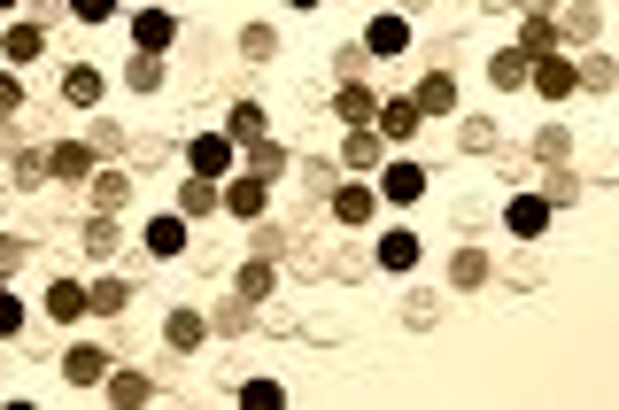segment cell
<instances>
[{
    "mask_svg": "<svg viewBox=\"0 0 619 410\" xmlns=\"http://www.w3.org/2000/svg\"><path fill=\"white\" fill-rule=\"evenodd\" d=\"M186 163H194V178H225L233 171V140L225 132H202V140L186 147Z\"/></svg>",
    "mask_w": 619,
    "mask_h": 410,
    "instance_id": "1",
    "label": "cell"
},
{
    "mask_svg": "<svg viewBox=\"0 0 619 410\" xmlns=\"http://www.w3.org/2000/svg\"><path fill=\"white\" fill-rule=\"evenodd\" d=\"M527 78H534V93H550V101H565V93L581 86V70H573L565 55H542V62L527 70Z\"/></svg>",
    "mask_w": 619,
    "mask_h": 410,
    "instance_id": "2",
    "label": "cell"
},
{
    "mask_svg": "<svg viewBox=\"0 0 619 410\" xmlns=\"http://www.w3.org/2000/svg\"><path fill=\"white\" fill-rule=\"evenodd\" d=\"M418 194H426V171H418V163H387L380 202H418Z\"/></svg>",
    "mask_w": 619,
    "mask_h": 410,
    "instance_id": "3",
    "label": "cell"
},
{
    "mask_svg": "<svg viewBox=\"0 0 619 410\" xmlns=\"http://www.w3.org/2000/svg\"><path fill=\"white\" fill-rule=\"evenodd\" d=\"M542 225H550V194H519V202H511V233L542 240Z\"/></svg>",
    "mask_w": 619,
    "mask_h": 410,
    "instance_id": "4",
    "label": "cell"
},
{
    "mask_svg": "<svg viewBox=\"0 0 619 410\" xmlns=\"http://www.w3.org/2000/svg\"><path fill=\"white\" fill-rule=\"evenodd\" d=\"M364 47H372V55H403V47H411V24H403V16H372Z\"/></svg>",
    "mask_w": 619,
    "mask_h": 410,
    "instance_id": "5",
    "label": "cell"
},
{
    "mask_svg": "<svg viewBox=\"0 0 619 410\" xmlns=\"http://www.w3.org/2000/svg\"><path fill=\"white\" fill-rule=\"evenodd\" d=\"M217 202L233 209V217H264V171H256V178H233V186H225Z\"/></svg>",
    "mask_w": 619,
    "mask_h": 410,
    "instance_id": "6",
    "label": "cell"
},
{
    "mask_svg": "<svg viewBox=\"0 0 619 410\" xmlns=\"http://www.w3.org/2000/svg\"><path fill=\"white\" fill-rule=\"evenodd\" d=\"M171 16H163V8H148V16H132V39H140V55H163V47H171Z\"/></svg>",
    "mask_w": 619,
    "mask_h": 410,
    "instance_id": "7",
    "label": "cell"
},
{
    "mask_svg": "<svg viewBox=\"0 0 619 410\" xmlns=\"http://www.w3.org/2000/svg\"><path fill=\"white\" fill-rule=\"evenodd\" d=\"M411 101H418V117H449V109H457V86H449L442 70H434V78H426V86H418Z\"/></svg>",
    "mask_w": 619,
    "mask_h": 410,
    "instance_id": "8",
    "label": "cell"
},
{
    "mask_svg": "<svg viewBox=\"0 0 619 410\" xmlns=\"http://www.w3.org/2000/svg\"><path fill=\"white\" fill-rule=\"evenodd\" d=\"M62 380H78V387H101V380H109V364H101V349H70V356H62Z\"/></svg>",
    "mask_w": 619,
    "mask_h": 410,
    "instance_id": "9",
    "label": "cell"
},
{
    "mask_svg": "<svg viewBox=\"0 0 619 410\" xmlns=\"http://www.w3.org/2000/svg\"><path fill=\"white\" fill-rule=\"evenodd\" d=\"M47 310H55L62 325H70V318H93V310H86V287H78V279H55V287H47Z\"/></svg>",
    "mask_w": 619,
    "mask_h": 410,
    "instance_id": "10",
    "label": "cell"
},
{
    "mask_svg": "<svg viewBox=\"0 0 619 410\" xmlns=\"http://www.w3.org/2000/svg\"><path fill=\"white\" fill-rule=\"evenodd\" d=\"M333 217L341 225H372V186H341L333 194Z\"/></svg>",
    "mask_w": 619,
    "mask_h": 410,
    "instance_id": "11",
    "label": "cell"
},
{
    "mask_svg": "<svg viewBox=\"0 0 619 410\" xmlns=\"http://www.w3.org/2000/svg\"><path fill=\"white\" fill-rule=\"evenodd\" d=\"M148 248H155V256H186V217H155Z\"/></svg>",
    "mask_w": 619,
    "mask_h": 410,
    "instance_id": "12",
    "label": "cell"
},
{
    "mask_svg": "<svg viewBox=\"0 0 619 410\" xmlns=\"http://www.w3.org/2000/svg\"><path fill=\"white\" fill-rule=\"evenodd\" d=\"M527 62H534L527 47H503V55L488 62V78H496V86H527Z\"/></svg>",
    "mask_w": 619,
    "mask_h": 410,
    "instance_id": "13",
    "label": "cell"
},
{
    "mask_svg": "<svg viewBox=\"0 0 619 410\" xmlns=\"http://www.w3.org/2000/svg\"><path fill=\"white\" fill-rule=\"evenodd\" d=\"M380 132H387V140H411V132H418V101H387Z\"/></svg>",
    "mask_w": 619,
    "mask_h": 410,
    "instance_id": "14",
    "label": "cell"
},
{
    "mask_svg": "<svg viewBox=\"0 0 619 410\" xmlns=\"http://www.w3.org/2000/svg\"><path fill=\"white\" fill-rule=\"evenodd\" d=\"M62 93H70L78 109H93V101H101V70H86V62H78V70L62 78Z\"/></svg>",
    "mask_w": 619,
    "mask_h": 410,
    "instance_id": "15",
    "label": "cell"
},
{
    "mask_svg": "<svg viewBox=\"0 0 619 410\" xmlns=\"http://www.w3.org/2000/svg\"><path fill=\"white\" fill-rule=\"evenodd\" d=\"M47 171H55V178H86V171H93V155H86V147H70V140H62L55 155H47Z\"/></svg>",
    "mask_w": 619,
    "mask_h": 410,
    "instance_id": "16",
    "label": "cell"
},
{
    "mask_svg": "<svg viewBox=\"0 0 619 410\" xmlns=\"http://www.w3.org/2000/svg\"><path fill=\"white\" fill-rule=\"evenodd\" d=\"M380 264H387V271H411V264H418V240H411V233H387V240H380Z\"/></svg>",
    "mask_w": 619,
    "mask_h": 410,
    "instance_id": "17",
    "label": "cell"
},
{
    "mask_svg": "<svg viewBox=\"0 0 619 410\" xmlns=\"http://www.w3.org/2000/svg\"><path fill=\"white\" fill-rule=\"evenodd\" d=\"M341 155H349L356 171H372V155H380V132H372V124H356V132H349V147H341Z\"/></svg>",
    "mask_w": 619,
    "mask_h": 410,
    "instance_id": "18",
    "label": "cell"
},
{
    "mask_svg": "<svg viewBox=\"0 0 619 410\" xmlns=\"http://www.w3.org/2000/svg\"><path fill=\"white\" fill-rule=\"evenodd\" d=\"M202 333H209V325L194 318V310H178V318H171V349H202Z\"/></svg>",
    "mask_w": 619,
    "mask_h": 410,
    "instance_id": "19",
    "label": "cell"
},
{
    "mask_svg": "<svg viewBox=\"0 0 619 410\" xmlns=\"http://www.w3.org/2000/svg\"><path fill=\"white\" fill-rule=\"evenodd\" d=\"M233 140H264V109H256V101L233 109Z\"/></svg>",
    "mask_w": 619,
    "mask_h": 410,
    "instance_id": "20",
    "label": "cell"
},
{
    "mask_svg": "<svg viewBox=\"0 0 619 410\" xmlns=\"http://www.w3.org/2000/svg\"><path fill=\"white\" fill-rule=\"evenodd\" d=\"M39 47H47V39H39V31H31V24H16V31H8V62H31V55H39Z\"/></svg>",
    "mask_w": 619,
    "mask_h": 410,
    "instance_id": "21",
    "label": "cell"
},
{
    "mask_svg": "<svg viewBox=\"0 0 619 410\" xmlns=\"http://www.w3.org/2000/svg\"><path fill=\"white\" fill-rule=\"evenodd\" d=\"M109 395H117V403H148L155 387H148V380H140V372H117V380H109Z\"/></svg>",
    "mask_w": 619,
    "mask_h": 410,
    "instance_id": "22",
    "label": "cell"
},
{
    "mask_svg": "<svg viewBox=\"0 0 619 410\" xmlns=\"http://www.w3.org/2000/svg\"><path fill=\"white\" fill-rule=\"evenodd\" d=\"M341 117H349V124H372V93H364V86H341Z\"/></svg>",
    "mask_w": 619,
    "mask_h": 410,
    "instance_id": "23",
    "label": "cell"
},
{
    "mask_svg": "<svg viewBox=\"0 0 619 410\" xmlns=\"http://www.w3.org/2000/svg\"><path fill=\"white\" fill-rule=\"evenodd\" d=\"M271 294V264H248L240 271V302H264Z\"/></svg>",
    "mask_w": 619,
    "mask_h": 410,
    "instance_id": "24",
    "label": "cell"
},
{
    "mask_svg": "<svg viewBox=\"0 0 619 410\" xmlns=\"http://www.w3.org/2000/svg\"><path fill=\"white\" fill-rule=\"evenodd\" d=\"M240 410H279V387H271V380H248V387H240Z\"/></svg>",
    "mask_w": 619,
    "mask_h": 410,
    "instance_id": "25",
    "label": "cell"
},
{
    "mask_svg": "<svg viewBox=\"0 0 619 410\" xmlns=\"http://www.w3.org/2000/svg\"><path fill=\"white\" fill-rule=\"evenodd\" d=\"M124 78H132V86H140V93H155V86H163V70H155V55H140V62H124Z\"/></svg>",
    "mask_w": 619,
    "mask_h": 410,
    "instance_id": "26",
    "label": "cell"
},
{
    "mask_svg": "<svg viewBox=\"0 0 619 410\" xmlns=\"http://www.w3.org/2000/svg\"><path fill=\"white\" fill-rule=\"evenodd\" d=\"M93 186H101V217H109V209H117L124 194H132V186H124V171H101V178H93Z\"/></svg>",
    "mask_w": 619,
    "mask_h": 410,
    "instance_id": "27",
    "label": "cell"
},
{
    "mask_svg": "<svg viewBox=\"0 0 619 410\" xmlns=\"http://www.w3.org/2000/svg\"><path fill=\"white\" fill-rule=\"evenodd\" d=\"M480 279H488V256H480V248H465V256H457V287H480Z\"/></svg>",
    "mask_w": 619,
    "mask_h": 410,
    "instance_id": "28",
    "label": "cell"
},
{
    "mask_svg": "<svg viewBox=\"0 0 619 410\" xmlns=\"http://www.w3.org/2000/svg\"><path fill=\"white\" fill-rule=\"evenodd\" d=\"M86 248H93V256H109V248H117V225H109V217H93V225H86Z\"/></svg>",
    "mask_w": 619,
    "mask_h": 410,
    "instance_id": "29",
    "label": "cell"
},
{
    "mask_svg": "<svg viewBox=\"0 0 619 410\" xmlns=\"http://www.w3.org/2000/svg\"><path fill=\"white\" fill-rule=\"evenodd\" d=\"M86 310H124V287H117V279H101V287L86 294Z\"/></svg>",
    "mask_w": 619,
    "mask_h": 410,
    "instance_id": "30",
    "label": "cell"
},
{
    "mask_svg": "<svg viewBox=\"0 0 619 410\" xmlns=\"http://www.w3.org/2000/svg\"><path fill=\"white\" fill-rule=\"evenodd\" d=\"M16 325H24V302H16V294L0 287V341H8V333H16Z\"/></svg>",
    "mask_w": 619,
    "mask_h": 410,
    "instance_id": "31",
    "label": "cell"
},
{
    "mask_svg": "<svg viewBox=\"0 0 619 410\" xmlns=\"http://www.w3.org/2000/svg\"><path fill=\"white\" fill-rule=\"evenodd\" d=\"M527 47H558V24H550L542 8H534V24H527Z\"/></svg>",
    "mask_w": 619,
    "mask_h": 410,
    "instance_id": "32",
    "label": "cell"
},
{
    "mask_svg": "<svg viewBox=\"0 0 619 410\" xmlns=\"http://www.w3.org/2000/svg\"><path fill=\"white\" fill-rule=\"evenodd\" d=\"M70 8H78L86 24H109V16H117V0H70Z\"/></svg>",
    "mask_w": 619,
    "mask_h": 410,
    "instance_id": "33",
    "label": "cell"
},
{
    "mask_svg": "<svg viewBox=\"0 0 619 410\" xmlns=\"http://www.w3.org/2000/svg\"><path fill=\"white\" fill-rule=\"evenodd\" d=\"M24 256H31L24 240H0V271H16V264H24Z\"/></svg>",
    "mask_w": 619,
    "mask_h": 410,
    "instance_id": "34",
    "label": "cell"
},
{
    "mask_svg": "<svg viewBox=\"0 0 619 410\" xmlns=\"http://www.w3.org/2000/svg\"><path fill=\"white\" fill-rule=\"evenodd\" d=\"M16 101H24V93H16V78H0V117H16Z\"/></svg>",
    "mask_w": 619,
    "mask_h": 410,
    "instance_id": "35",
    "label": "cell"
},
{
    "mask_svg": "<svg viewBox=\"0 0 619 410\" xmlns=\"http://www.w3.org/2000/svg\"><path fill=\"white\" fill-rule=\"evenodd\" d=\"M295 8H318V0H295Z\"/></svg>",
    "mask_w": 619,
    "mask_h": 410,
    "instance_id": "36",
    "label": "cell"
},
{
    "mask_svg": "<svg viewBox=\"0 0 619 410\" xmlns=\"http://www.w3.org/2000/svg\"><path fill=\"white\" fill-rule=\"evenodd\" d=\"M0 8H16V0H0Z\"/></svg>",
    "mask_w": 619,
    "mask_h": 410,
    "instance_id": "37",
    "label": "cell"
}]
</instances>
